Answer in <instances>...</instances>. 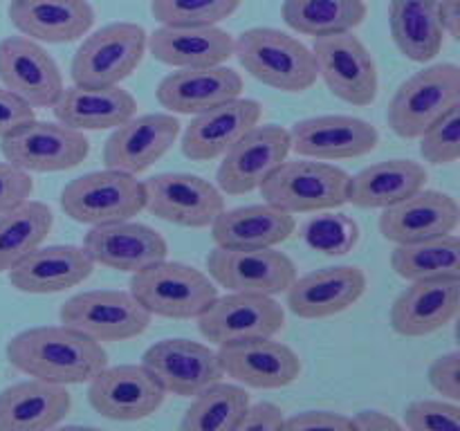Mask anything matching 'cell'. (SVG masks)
<instances>
[{
  "mask_svg": "<svg viewBox=\"0 0 460 431\" xmlns=\"http://www.w3.org/2000/svg\"><path fill=\"white\" fill-rule=\"evenodd\" d=\"M94 260L84 247H36L9 269V283L25 295H57L90 278Z\"/></svg>",
  "mask_w": 460,
  "mask_h": 431,
  "instance_id": "26",
  "label": "cell"
},
{
  "mask_svg": "<svg viewBox=\"0 0 460 431\" xmlns=\"http://www.w3.org/2000/svg\"><path fill=\"white\" fill-rule=\"evenodd\" d=\"M429 384L436 393L443 395L445 400L458 402L460 400V353L452 350V353L440 355L434 359L429 366Z\"/></svg>",
  "mask_w": 460,
  "mask_h": 431,
  "instance_id": "44",
  "label": "cell"
},
{
  "mask_svg": "<svg viewBox=\"0 0 460 431\" xmlns=\"http://www.w3.org/2000/svg\"><path fill=\"white\" fill-rule=\"evenodd\" d=\"M12 25L39 43H72L93 30L94 9L88 0H12Z\"/></svg>",
  "mask_w": 460,
  "mask_h": 431,
  "instance_id": "28",
  "label": "cell"
},
{
  "mask_svg": "<svg viewBox=\"0 0 460 431\" xmlns=\"http://www.w3.org/2000/svg\"><path fill=\"white\" fill-rule=\"evenodd\" d=\"M144 191H146L144 209L151 211L155 218L178 224V227H211V223L225 209L223 191L200 175H153L144 182Z\"/></svg>",
  "mask_w": 460,
  "mask_h": 431,
  "instance_id": "13",
  "label": "cell"
},
{
  "mask_svg": "<svg viewBox=\"0 0 460 431\" xmlns=\"http://www.w3.org/2000/svg\"><path fill=\"white\" fill-rule=\"evenodd\" d=\"M353 427L359 431H398L402 422L385 411H359L353 416Z\"/></svg>",
  "mask_w": 460,
  "mask_h": 431,
  "instance_id": "48",
  "label": "cell"
},
{
  "mask_svg": "<svg viewBox=\"0 0 460 431\" xmlns=\"http://www.w3.org/2000/svg\"><path fill=\"white\" fill-rule=\"evenodd\" d=\"M243 76L234 67H180L160 81L155 97L162 108L178 115H198L211 106L241 97Z\"/></svg>",
  "mask_w": 460,
  "mask_h": 431,
  "instance_id": "27",
  "label": "cell"
},
{
  "mask_svg": "<svg viewBox=\"0 0 460 431\" xmlns=\"http://www.w3.org/2000/svg\"><path fill=\"white\" fill-rule=\"evenodd\" d=\"M391 268L404 281L460 278V241L456 233L398 245L391 251Z\"/></svg>",
  "mask_w": 460,
  "mask_h": 431,
  "instance_id": "37",
  "label": "cell"
},
{
  "mask_svg": "<svg viewBox=\"0 0 460 431\" xmlns=\"http://www.w3.org/2000/svg\"><path fill=\"white\" fill-rule=\"evenodd\" d=\"M155 61L175 67L223 66L234 57V39L218 25H160L148 34Z\"/></svg>",
  "mask_w": 460,
  "mask_h": 431,
  "instance_id": "29",
  "label": "cell"
},
{
  "mask_svg": "<svg viewBox=\"0 0 460 431\" xmlns=\"http://www.w3.org/2000/svg\"><path fill=\"white\" fill-rule=\"evenodd\" d=\"M63 326L84 332L90 339L126 341L144 335L153 314L124 290H85L70 296L58 310Z\"/></svg>",
  "mask_w": 460,
  "mask_h": 431,
  "instance_id": "9",
  "label": "cell"
},
{
  "mask_svg": "<svg viewBox=\"0 0 460 431\" xmlns=\"http://www.w3.org/2000/svg\"><path fill=\"white\" fill-rule=\"evenodd\" d=\"M420 155L429 164H454L460 157V103L422 130Z\"/></svg>",
  "mask_w": 460,
  "mask_h": 431,
  "instance_id": "41",
  "label": "cell"
},
{
  "mask_svg": "<svg viewBox=\"0 0 460 431\" xmlns=\"http://www.w3.org/2000/svg\"><path fill=\"white\" fill-rule=\"evenodd\" d=\"M402 427L411 431H443L460 427V404L452 400H413L404 407Z\"/></svg>",
  "mask_w": 460,
  "mask_h": 431,
  "instance_id": "42",
  "label": "cell"
},
{
  "mask_svg": "<svg viewBox=\"0 0 460 431\" xmlns=\"http://www.w3.org/2000/svg\"><path fill=\"white\" fill-rule=\"evenodd\" d=\"M142 366L155 377L164 393L180 398H193L225 377L218 350L182 337L155 341L144 353Z\"/></svg>",
  "mask_w": 460,
  "mask_h": 431,
  "instance_id": "15",
  "label": "cell"
},
{
  "mask_svg": "<svg viewBox=\"0 0 460 431\" xmlns=\"http://www.w3.org/2000/svg\"><path fill=\"white\" fill-rule=\"evenodd\" d=\"M4 355L16 371L61 386L85 384L108 366V353L99 341L63 323L18 332Z\"/></svg>",
  "mask_w": 460,
  "mask_h": 431,
  "instance_id": "1",
  "label": "cell"
},
{
  "mask_svg": "<svg viewBox=\"0 0 460 431\" xmlns=\"http://www.w3.org/2000/svg\"><path fill=\"white\" fill-rule=\"evenodd\" d=\"M283 427H286V413L274 402H250L245 416L238 422V431H281Z\"/></svg>",
  "mask_w": 460,
  "mask_h": 431,
  "instance_id": "46",
  "label": "cell"
},
{
  "mask_svg": "<svg viewBox=\"0 0 460 431\" xmlns=\"http://www.w3.org/2000/svg\"><path fill=\"white\" fill-rule=\"evenodd\" d=\"M180 135V121L173 112L133 115L112 128L103 144V164L108 169L139 175L173 148Z\"/></svg>",
  "mask_w": 460,
  "mask_h": 431,
  "instance_id": "19",
  "label": "cell"
},
{
  "mask_svg": "<svg viewBox=\"0 0 460 431\" xmlns=\"http://www.w3.org/2000/svg\"><path fill=\"white\" fill-rule=\"evenodd\" d=\"M250 407V393L241 384L218 380L193 395L180 429L184 431H238V422Z\"/></svg>",
  "mask_w": 460,
  "mask_h": 431,
  "instance_id": "38",
  "label": "cell"
},
{
  "mask_svg": "<svg viewBox=\"0 0 460 431\" xmlns=\"http://www.w3.org/2000/svg\"><path fill=\"white\" fill-rule=\"evenodd\" d=\"M31 191H34V180L27 171L9 162H0V214L25 202L27 198H31Z\"/></svg>",
  "mask_w": 460,
  "mask_h": 431,
  "instance_id": "43",
  "label": "cell"
},
{
  "mask_svg": "<svg viewBox=\"0 0 460 431\" xmlns=\"http://www.w3.org/2000/svg\"><path fill=\"white\" fill-rule=\"evenodd\" d=\"M54 117L70 128L108 130L124 124L137 112V101L119 85H72L63 88L52 106Z\"/></svg>",
  "mask_w": 460,
  "mask_h": 431,
  "instance_id": "31",
  "label": "cell"
},
{
  "mask_svg": "<svg viewBox=\"0 0 460 431\" xmlns=\"http://www.w3.org/2000/svg\"><path fill=\"white\" fill-rule=\"evenodd\" d=\"M72 409L67 386L52 382H16L0 391V431H43L58 427Z\"/></svg>",
  "mask_w": 460,
  "mask_h": 431,
  "instance_id": "30",
  "label": "cell"
},
{
  "mask_svg": "<svg viewBox=\"0 0 460 431\" xmlns=\"http://www.w3.org/2000/svg\"><path fill=\"white\" fill-rule=\"evenodd\" d=\"M146 205L144 182L137 175L103 169L70 180L61 191V209L81 224H106L133 220Z\"/></svg>",
  "mask_w": 460,
  "mask_h": 431,
  "instance_id": "5",
  "label": "cell"
},
{
  "mask_svg": "<svg viewBox=\"0 0 460 431\" xmlns=\"http://www.w3.org/2000/svg\"><path fill=\"white\" fill-rule=\"evenodd\" d=\"M263 106L256 99H229L193 115L182 135V153L193 162L223 157L247 130L261 124Z\"/></svg>",
  "mask_w": 460,
  "mask_h": 431,
  "instance_id": "21",
  "label": "cell"
},
{
  "mask_svg": "<svg viewBox=\"0 0 460 431\" xmlns=\"http://www.w3.org/2000/svg\"><path fill=\"white\" fill-rule=\"evenodd\" d=\"M130 295L155 317L198 319L218 287L202 269L164 259L133 272Z\"/></svg>",
  "mask_w": 460,
  "mask_h": 431,
  "instance_id": "4",
  "label": "cell"
},
{
  "mask_svg": "<svg viewBox=\"0 0 460 431\" xmlns=\"http://www.w3.org/2000/svg\"><path fill=\"white\" fill-rule=\"evenodd\" d=\"M290 151L310 160H353L373 153L380 133L367 119L353 115H319L296 121L290 130Z\"/></svg>",
  "mask_w": 460,
  "mask_h": 431,
  "instance_id": "20",
  "label": "cell"
},
{
  "mask_svg": "<svg viewBox=\"0 0 460 431\" xmlns=\"http://www.w3.org/2000/svg\"><path fill=\"white\" fill-rule=\"evenodd\" d=\"M243 0H153L151 13L160 25H218Z\"/></svg>",
  "mask_w": 460,
  "mask_h": 431,
  "instance_id": "40",
  "label": "cell"
},
{
  "mask_svg": "<svg viewBox=\"0 0 460 431\" xmlns=\"http://www.w3.org/2000/svg\"><path fill=\"white\" fill-rule=\"evenodd\" d=\"M296 220L288 211L263 202V205L223 209L211 223V238L218 247L232 250H259L277 247L295 233Z\"/></svg>",
  "mask_w": 460,
  "mask_h": 431,
  "instance_id": "32",
  "label": "cell"
},
{
  "mask_svg": "<svg viewBox=\"0 0 460 431\" xmlns=\"http://www.w3.org/2000/svg\"><path fill=\"white\" fill-rule=\"evenodd\" d=\"M4 162L27 173H58L76 169L88 157L90 142L81 130L61 121H25L0 137Z\"/></svg>",
  "mask_w": 460,
  "mask_h": 431,
  "instance_id": "8",
  "label": "cell"
},
{
  "mask_svg": "<svg viewBox=\"0 0 460 431\" xmlns=\"http://www.w3.org/2000/svg\"><path fill=\"white\" fill-rule=\"evenodd\" d=\"M286 326V308L274 296L229 292L216 296L198 317V330L209 344L274 337Z\"/></svg>",
  "mask_w": 460,
  "mask_h": 431,
  "instance_id": "12",
  "label": "cell"
},
{
  "mask_svg": "<svg viewBox=\"0 0 460 431\" xmlns=\"http://www.w3.org/2000/svg\"><path fill=\"white\" fill-rule=\"evenodd\" d=\"M456 103H460V67L456 63H436L400 84L386 110V121L398 137L418 139L422 130Z\"/></svg>",
  "mask_w": 460,
  "mask_h": 431,
  "instance_id": "7",
  "label": "cell"
},
{
  "mask_svg": "<svg viewBox=\"0 0 460 431\" xmlns=\"http://www.w3.org/2000/svg\"><path fill=\"white\" fill-rule=\"evenodd\" d=\"M367 274L358 265H335L296 277L288 287V308L299 319H328L353 308L367 292Z\"/></svg>",
  "mask_w": 460,
  "mask_h": 431,
  "instance_id": "23",
  "label": "cell"
},
{
  "mask_svg": "<svg viewBox=\"0 0 460 431\" xmlns=\"http://www.w3.org/2000/svg\"><path fill=\"white\" fill-rule=\"evenodd\" d=\"M234 57L243 70L281 92H305L319 79L308 45L274 27H252L234 40Z\"/></svg>",
  "mask_w": 460,
  "mask_h": 431,
  "instance_id": "2",
  "label": "cell"
},
{
  "mask_svg": "<svg viewBox=\"0 0 460 431\" xmlns=\"http://www.w3.org/2000/svg\"><path fill=\"white\" fill-rule=\"evenodd\" d=\"M34 108L30 103L22 101L12 90L0 88V137L12 133L13 128H18L25 121L34 119Z\"/></svg>",
  "mask_w": 460,
  "mask_h": 431,
  "instance_id": "47",
  "label": "cell"
},
{
  "mask_svg": "<svg viewBox=\"0 0 460 431\" xmlns=\"http://www.w3.org/2000/svg\"><path fill=\"white\" fill-rule=\"evenodd\" d=\"M460 308V278H429L409 283L391 305V328L400 337H427L443 330Z\"/></svg>",
  "mask_w": 460,
  "mask_h": 431,
  "instance_id": "24",
  "label": "cell"
},
{
  "mask_svg": "<svg viewBox=\"0 0 460 431\" xmlns=\"http://www.w3.org/2000/svg\"><path fill=\"white\" fill-rule=\"evenodd\" d=\"M223 373L245 389L274 391L290 386L301 375V359L274 337L227 341L218 346Z\"/></svg>",
  "mask_w": 460,
  "mask_h": 431,
  "instance_id": "17",
  "label": "cell"
},
{
  "mask_svg": "<svg viewBox=\"0 0 460 431\" xmlns=\"http://www.w3.org/2000/svg\"><path fill=\"white\" fill-rule=\"evenodd\" d=\"M290 155V133L277 124L254 126L223 155L216 173L218 189L227 196H247Z\"/></svg>",
  "mask_w": 460,
  "mask_h": 431,
  "instance_id": "16",
  "label": "cell"
},
{
  "mask_svg": "<svg viewBox=\"0 0 460 431\" xmlns=\"http://www.w3.org/2000/svg\"><path fill=\"white\" fill-rule=\"evenodd\" d=\"M458 202L449 193L420 189L407 200L382 209L380 232L395 245L447 236L458 227Z\"/></svg>",
  "mask_w": 460,
  "mask_h": 431,
  "instance_id": "25",
  "label": "cell"
},
{
  "mask_svg": "<svg viewBox=\"0 0 460 431\" xmlns=\"http://www.w3.org/2000/svg\"><path fill=\"white\" fill-rule=\"evenodd\" d=\"M310 49L319 76L337 99L350 106H371L376 101L380 90L376 58L353 31L319 36Z\"/></svg>",
  "mask_w": 460,
  "mask_h": 431,
  "instance_id": "10",
  "label": "cell"
},
{
  "mask_svg": "<svg viewBox=\"0 0 460 431\" xmlns=\"http://www.w3.org/2000/svg\"><path fill=\"white\" fill-rule=\"evenodd\" d=\"M301 236L310 250L326 256H344L359 242V224L350 216L328 209L310 218L301 229Z\"/></svg>",
  "mask_w": 460,
  "mask_h": 431,
  "instance_id": "39",
  "label": "cell"
},
{
  "mask_svg": "<svg viewBox=\"0 0 460 431\" xmlns=\"http://www.w3.org/2000/svg\"><path fill=\"white\" fill-rule=\"evenodd\" d=\"M205 265L216 286L247 295H281L296 278V265L290 256L274 247L232 250L216 245Z\"/></svg>",
  "mask_w": 460,
  "mask_h": 431,
  "instance_id": "11",
  "label": "cell"
},
{
  "mask_svg": "<svg viewBox=\"0 0 460 431\" xmlns=\"http://www.w3.org/2000/svg\"><path fill=\"white\" fill-rule=\"evenodd\" d=\"M148 34L137 22H108L85 34L72 57L70 75L76 85H119L144 61Z\"/></svg>",
  "mask_w": 460,
  "mask_h": 431,
  "instance_id": "6",
  "label": "cell"
},
{
  "mask_svg": "<svg viewBox=\"0 0 460 431\" xmlns=\"http://www.w3.org/2000/svg\"><path fill=\"white\" fill-rule=\"evenodd\" d=\"M367 13L364 0H283L281 4L286 25L313 39L355 31Z\"/></svg>",
  "mask_w": 460,
  "mask_h": 431,
  "instance_id": "35",
  "label": "cell"
},
{
  "mask_svg": "<svg viewBox=\"0 0 460 431\" xmlns=\"http://www.w3.org/2000/svg\"><path fill=\"white\" fill-rule=\"evenodd\" d=\"M88 402L102 418L115 422L146 420L164 402V389L137 364L103 366L88 382Z\"/></svg>",
  "mask_w": 460,
  "mask_h": 431,
  "instance_id": "14",
  "label": "cell"
},
{
  "mask_svg": "<svg viewBox=\"0 0 460 431\" xmlns=\"http://www.w3.org/2000/svg\"><path fill=\"white\" fill-rule=\"evenodd\" d=\"M283 429L301 431V429H335V431H350L353 427V418L344 416V413L335 411H301L295 416L286 418V427Z\"/></svg>",
  "mask_w": 460,
  "mask_h": 431,
  "instance_id": "45",
  "label": "cell"
},
{
  "mask_svg": "<svg viewBox=\"0 0 460 431\" xmlns=\"http://www.w3.org/2000/svg\"><path fill=\"white\" fill-rule=\"evenodd\" d=\"M52 224V209L30 198L0 214V272H9L18 260L43 245Z\"/></svg>",
  "mask_w": 460,
  "mask_h": 431,
  "instance_id": "36",
  "label": "cell"
},
{
  "mask_svg": "<svg viewBox=\"0 0 460 431\" xmlns=\"http://www.w3.org/2000/svg\"><path fill=\"white\" fill-rule=\"evenodd\" d=\"M350 175L322 160H283L261 184L265 202L288 214H319L349 202Z\"/></svg>",
  "mask_w": 460,
  "mask_h": 431,
  "instance_id": "3",
  "label": "cell"
},
{
  "mask_svg": "<svg viewBox=\"0 0 460 431\" xmlns=\"http://www.w3.org/2000/svg\"><path fill=\"white\" fill-rule=\"evenodd\" d=\"M427 169L413 160H386L350 175L349 202L359 209H386L427 187Z\"/></svg>",
  "mask_w": 460,
  "mask_h": 431,
  "instance_id": "33",
  "label": "cell"
},
{
  "mask_svg": "<svg viewBox=\"0 0 460 431\" xmlns=\"http://www.w3.org/2000/svg\"><path fill=\"white\" fill-rule=\"evenodd\" d=\"M438 21L445 34L460 39V0H438Z\"/></svg>",
  "mask_w": 460,
  "mask_h": 431,
  "instance_id": "49",
  "label": "cell"
},
{
  "mask_svg": "<svg viewBox=\"0 0 460 431\" xmlns=\"http://www.w3.org/2000/svg\"><path fill=\"white\" fill-rule=\"evenodd\" d=\"M84 250L94 265L130 274L164 260L169 254V245L160 232L133 220L93 224L84 238Z\"/></svg>",
  "mask_w": 460,
  "mask_h": 431,
  "instance_id": "22",
  "label": "cell"
},
{
  "mask_svg": "<svg viewBox=\"0 0 460 431\" xmlns=\"http://www.w3.org/2000/svg\"><path fill=\"white\" fill-rule=\"evenodd\" d=\"M0 84L31 108H52L66 88L57 61L27 36L0 40Z\"/></svg>",
  "mask_w": 460,
  "mask_h": 431,
  "instance_id": "18",
  "label": "cell"
},
{
  "mask_svg": "<svg viewBox=\"0 0 460 431\" xmlns=\"http://www.w3.org/2000/svg\"><path fill=\"white\" fill-rule=\"evenodd\" d=\"M389 25L395 48L413 63H429L443 49L438 0H391Z\"/></svg>",
  "mask_w": 460,
  "mask_h": 431,
  "instance_id": "34",
  "label": "cell"
}]
</instances>
